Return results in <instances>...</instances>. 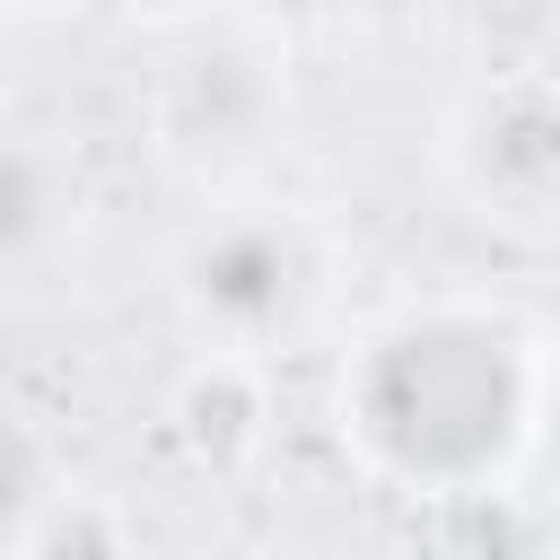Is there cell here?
Returning a JSON list of instances; mask_svg holds the SVG:
<instances>
[{
    "label": "cell",
    "mask_w": 560,
    "mask_h": 560,
    "mask_svg": "<svg viewBox=\"0 0 560 560\" xmlns=\"http://www.w3.org/2000/svg\"><path fill=\"white\" fill-rule=\"evenodd\" d=\"M324 289V254L306 236V219L236 201L219 219H201L175 254V306L201 332V350L228 359H262Z\"/></svg>",
    "instance_id": "obj_3"
},
{
    "label": "cell",
    "mask_w": 560,
    "mask_h": 560,
    "mask_svg": "<svg viewBox=\"0 0 560 560\" xmlns=\"http://www.w3.org/2000/svg\"><path fill=\"white\" fill-rule=\"evenodd\" d=\"M149 79V140L184 175H245L289 131V52L254 18H184Z\"/></svg>",
    "instance_id": "obj_2"
},
{
    "label": "cell",
    "mask_w": 560,
    "mask_h": 560,
    "mask_svg": "<svg viewBox=\"0 0 560 560\" xmlns=\"http://www.w3.org/2000/svg\"><path fill=\"white\" fill-rule=\"evenodd\" d=\"M166 429L175 446L201 464V472H236L262 455L271 438V394H262V359H228V350H201L175 394H166Z\"/></svg>",
    "instance_id": "obj_5"
},
{
    "label": "cell",
    "mask_w": 560,
    "mask_h": 560,
    "mask_svg": "<svg viewBox=\"0 0 560 560\" xmlns=\"http://www.w3.org/2000/svg\"><path fill=\"white\" fill-rule=\"evenodd\" d=\"M70 219V175L44 140L26 131H0V271L26 262L35 245H52Z\"/></svg>",
    "instance_id": "obj_7"
},
{
    "label": "cell",
    "mask_w": 560,
    "mask_h": 560,
    "mask_svg": "<svg viewBox=\"0 0 560 560\" xmlns=\"http://www.w3.org/2000/svg\"><path fill=\"white\" fill-rule=\"evenodd\" d=\"M551 385L560 368L542 359L525 315L464 289H429L385 306L350 341L332 376V429L368 481L420 508L490 499L542 446Z\"/></svg>",
    "instance_id": "obj_1"
},
{
    "label": "cell",
    "mask_w": 560,
    "mask_h": 560,
    "mask_svg": "<svg viewBox=\"0 0 560 560\" xmlns=\"http://www.w3.org/2000/svg\"><path fill=\"white\" fill-rule=\"evenodd\" d=\"M9 560H140V525H131L122 499H105V490H70V481H61V490L18 525Z\"/></svg>",
    "instance_id": "obj_6"
},
{
    "label": "cell",
    "mask_w": 560,
    "mask_h": 560,
    "mask_svg": "<svg viewBox=\"0 0 560 560\" xmlns=\"http://www.w3.org/2000/svg\"><path fill=\"white\" fill-rule=\"evenodd\" d=\"M446 184L490 228H560V79L490 70L446 114Z\"/></svg>",
    "instance_id": "obj_4"
},
{
    "label": "cell",
    "mask_w": 560,
    "mask_h": 560,
    "mask_svg": "<svg viewBox=\"0 0 560 560\" xmlns=\"http://www.w3.org/2000/svg\"><path fill=\"white\" fill-rule=\"evenodd\" d=\"M52 490H61V481H44V446H35L18 420H0V534L18 542V525H26Z\"/></svg>",
    "instance_id": "obj_8"
}]
</instances>
